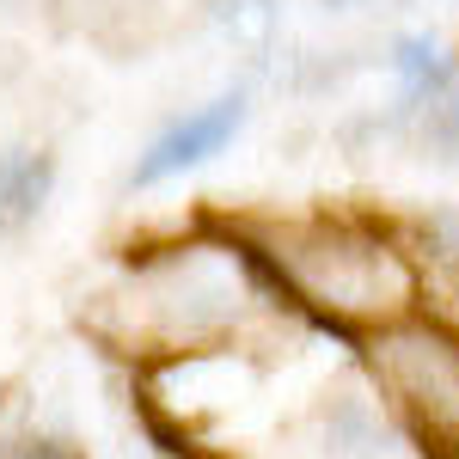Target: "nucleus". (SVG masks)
Listing matches in <instances>:
<instances>
[{"mask_svg":"<svg viewBox=\"0 0 459 459\" xmlns=\"http://www.w3.org/2000/svg\"><path fill=\"white\" fill-rule=\"evenodd\" d=\"M404 6H423V0H404Z\"/></svg>","mask_w":459,"mask_h":459,"instance_id":"12","label":"nucleus"},{"mask_svg":"<svg viewBox=\"0 0 459 459\" xmlns=\"http://www.w3.org/2000/svg\"><path fill=\"white\" fill-rule=\"evenodd\" d=\"M246 117H251V92L246 86L214 92L209 105L172 117V123L142 147V160L129 166V190H153V184H166V178H184V172H196V166H209L214 153L233 147V135L246 129Z\"/></svg>","mask_w":459,"mask_h":459,"instance_id":"4","label":"nucleus"},{"mask_svg":"<svg viewBox=\"0 0 459 459\" xmlns=\"http://www.w3.org/2000/svg\"><path fill=\"white\" fill-rule=\"evenodd\" d=\"M257 288L276 294L270 264L251 239H214V246H166L153 257H135L129 270V307L147 337L172 350H203L214 337L239 331L257 313Z\"/></svg>","mask_w":459,"mask_h":459,"instance_id":"2","label":"nucleus"},{"mask_svg":"<svg viewBox=\"0 0 459 459\" xmlns=\"http://www.w3.org/2000/svg\"><path fill=\"white\" fill-rule=\"evenodd\" d=\"M411 264H423L429 276L459 288V209H429L417 214V239H411Z\"/></svg>","mask_w":459,"mask_h":459,"instance_id":"8","label":"nucleus"},{"mask_svg":"<svg viewBox=\"0 0 459 459\" xmlns=\"http://www.w3.org/2000/svg\"><path fill=\"white\" fill-rule=\"evenodd\" d=\"M19 459H80V447H68V441H31Z\"/></svg>","mask_w":459,"mask_h":459,"instance_id":"10","label":"nucleus"},{"mask_svg":"<svg viewBox=\"0 0 459 459\" xmlns=\"http://www.w3.org/2000/svg\"><path fill=\"white\" fill-rule=\"evenodd\" d=\"M368 368L374 386L398 411V423L423 441L429 459H459V337L404 318L368 337Z\"/></svg>","mask_w":459,"mask_h":459,"instance_id":"3","label":"nucleus"},{"mask_svg":"<svg viewBox=\"0 0 459 459\" xmlns=\"http://www.w3.org/2000/svg\"><path fill=\"white\" fill-rule=\"evenodd\" d=\"M209 19L221 25V37L264 56L276 43V25H282V0H209Z\"/></svg>","mask_w":459,"mask_h":459,"instance_id":"7","label":"nucleus"},{"mask_svg":"<svg viewBox=\"0 0 459 459\" xmlns=\"http://www.w3.org/2000/svg\"><path fill=\"white\" fill-rule=\"evenodd\" d=\"M417 147H423V160H435V166H459V74L435 105L417 110Z\"/></svg>","mask_w":459,"mask_h":459,"instance_id":"9","label":"nucleus"},{"mask_svg":"<svg viewBox=\"0 0 459 459\" xmlns=\"http://www.w3.org/2000/svg\"><path fill=\"white\" fill-rule=\"evenodd\" d=\"M264 264L294 307H313L331 325H404L417 307L411 251L355 227V221H294L264 233Z\"/></svg>","mask_w":459,"mask_h":459,"instance_id":"1","label":"nucleus"},{"mask_svg":"<svg viewBox=\"0 0 459 459\" xmlns=\"http://www.w3.org/2000/svg\"><path fill=\"white\" fill-rule=\"evenodd\" d=\"M386 68L398 80V110L417 117L423 105H435L459 74V56L441 31H398L386 49Z\"/></svg>","mask_w":459,"mask_h":459,"instance_id":"6","label":"nucleus"},{"mask_svg":"<svg viewBox=\"0 0 459 459\" xmlns=\"http://www.w3.org/2000/svg\"><path fill=\"white\" fill-rule=\"evenodd\" d=\"M0 6H6V0H0Z\"/></svg>","mask_w":459,"mask_h":459,"instance_id":"13","label":"nucleus"},{"mask_svg":"<svg viewBox=\"0 0 459 459\" xmlns=\"http://www.w3.org/2000/svg\"><path fill=\"white\" fill-rule=\"evenodd\" d=\"M325 13H355V6H368V0H318Z\"/></svg>","mask_w":459,"mask_h":459,"instance_id":"11","label":"nucleus"},{"mask_svg":"<svg viewBox=\"0 0 459 459\" xmlns=\"http://www.w3.org/2000/svg\"><path fill=\"white\" fill-rule=\"evenodd\" d=\"M56 178H62V166L43 142H0V246L25 239L43 221Z\"/></svg>","mask_w":459,"mask_h":459,"instance_id":"5","label":"nucleus"}]
</instances>
